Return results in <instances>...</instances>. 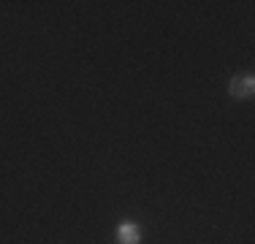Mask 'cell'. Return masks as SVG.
<instances>
[{"instance_id":"6da1fadb","label":"cell","mask_w":255,"mask_h":244,"mask_svg":"<svg viewBox=\"0 0 255 244\" xmlns=\"http://www.w3.org/2000/svg\"><path fill=\"white\" fill-rule=\"evenodd\" d=\"M255 95V76L247 73H234L228 82V98L231 101H250Z\"/></svg>"},{"instance_id":"7a4b0ae2","label":"cell","mask_w":255,"mask_h":244,"mask_svg":"<svg viewBox=\"0 0 255 244\" xmlns=\"http://www.w3.org/2000/svg\"><path fill=\"white\" fill-rule=\"evenodd\" d=\"M114 239H117V244H141V225L136 220H120Z\"/></svg>"}]
</instances>
